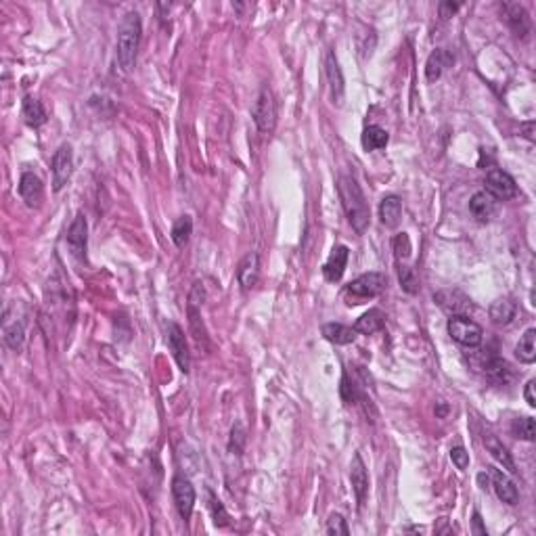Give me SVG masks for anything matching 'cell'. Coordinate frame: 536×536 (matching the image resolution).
Listing matches in <instances>:
<instances>
[{
	"instance_id": "cell-9",
	"label": "cell",
	"mask_w": 536,
	"mask_h": 536,
	"mask_svg": "<svg viewBox=\"0 0 536 536\" xmlns=\"http://www.w3.org/2000/svg\"><path fill=\"white\" fill-rule=\"evenodd\" d=\"M434 302L451 316H465L473 308L469 296H465L461 289H442L434 294Z\"/></svg>"
},
{
	"instance_id": "cell-18",
	"label": "cell",
	"mask_w": 536,
	"mask_h": 536,
	"mask_svg": "<svg viewBox=\"0 0 536 536\" xmlns=\"http://www.w3.org/2000/svg\"><path fill=\"white\" fill-rule=\"evenodd\" d=\"M237 279L241 283L243 289H252L258 285V279H260V258L258 254H247L241 264L237 268Z\"/></svg>"
},
{
	"instance_id": "cell-37",
	"label": "cell",
	"mask_w": 536,
	"mask_h": 536,
	"mask_svg": "<svg viewBox=\"0 0 536 536\" xmlns=\"http://www.w3.org/2000/svg\"><path fill=\"white\" fill-rule=\"evenodd\" d=\"M327 535H331V536L350 535V528H348V524H345V520L342 513H331V515H329V520H327Z\"/></svg>"
},
{
	"instance_id": "cell-13",
	"label": "cell",
	"mask_w": 536,
	"mask_h": 536,
	"mask_svg": "<svg viewBox=\"0 0 536 536\" xmlns=\"http://www.w3.org/2000/svg\"><path fill=\"white\" fill-rule=\"evenodd\" d=\"M350 482H352V491L356 495L358 507H363L367 500V493H369V473H367L365 461L358 453L354 455L352 465H350Z\"/></svg>"
},
{
	"instance_id": "cell-41",
	"label": "cell",
	"mask_w": 536,
	"mask_h": 536,
	"mask_svg": "<svg viewBox=\"0 0 536 536\" xmlns=\"http://www.w3.org/2000/svg\"><path fill=\"white\" fill-rule=\"evenodd\" d=\"M535 380H530V382L526 383V387H524V398H526V402H528V407H536V396H535Z\"/></svg>"
},
{
	"instance_id": "cell-43",
	"label": "cell",
	"mask_w": 536,
	"mask_h": 536,
	"mask_svg": "<svg viewBox=\"0 0 536 536\" xmlns=\"http://www.w3.org/2000/svg\"><path fill=\"white\" fill-rule=\"evenodd\" d=\"M522 130H524V136H526L528 141H535V122L522 124Z\"/></svg>"
},
{
	"instance_id": "cell-24",
	"label": "cell",
	"mask_w": 536,
	"mask_h": 536,
	"mask_svg": "<svg viewBox=\"0 0 536 536\" xmlns=\"http://www.w3.org/2000/svg\"><path fill=\"white\" fill-rule=\"evenodd\" d=\"M383 325H385V314H383L380 308H371L369 312H365V314L356 321L354 329H356V333L373 336V333L382 331Z\"/></svg>"
},
{
	"instance_id": "cell-45",
	"label": "cell",
	"mask_w": 536,
	"mask_h": 536,
	"mask_svg": "<svg viewBox=\"0 0 536 536\" xmlns=\"http://www.w3.org/2000/svg\"><path fill=\"white\" fill-rule=\"evenodd\" d=\"M446 413H449V407H446V404H438V409H436V415H438V417H444Z\"/></svg>"
},
{
	"instance_id": "cell-10",
	"label": "cell",
	"mask_w": 536,
	"mask_h": 536,
	"mask_svg": "<svg viewBox=\"0 0 536 536\" xmlns=\"http://www.w3.org/2000/svg\"><path fill=\"white\" fill-rule=\"evenodd\" d=\"M486 193H491L497 201H509L518 195V185L505 170H491L486 174Z\"/></svg>"
},
{
	"instance_id": "cell-15",
	"label": "cell",
	"mask_w": 536,
	"mask_h": 536,
	"mask_svg": "<svg viewBox=\"0 0 536 536\" xmlns=\"http://www.w3.org/2000/svg\"><path fill=\"white\" fill-rule=\"evenodd\" d=\"M19 195L26 201L28 208H38L44 199V185L40 181V176H36L34 172H26L21 174L19 181Z\"/></svg>"
},
{
	"instance_id": "cell-35",
	"label": "cell",
	"mask_w": 536,
	"mask_h": 536,
	"mask_svg": "<svg viewBox=\"0 0 536 536\" xmlns=\"http://www.w3.org/2000/svg\"><path fill=\"white\" fill-rule=\"evenodd\" d=\"M245 440H247V436H245L243 425H241V423H235V425H232V429H230V440H229L230 453H232V455H241V453H243V446H245Z\"/></svg>"
},
{
	"instance_id": "cell-12",
	"label": "cell",
	"mask_w": 536,
	"mask_h": 536,
	"mask_svg": "<svg viewBox=\"0 0 536 536\" xmlns=\"http://www.w3.org/2000/svg\"><path fill=\"white\" fill-rule=\"evenodd\" d=\"M325 72H327V80H329V88H331V99L336 105H342L344 103V95H345V84H344V74H342V68H340V61L336 57L333 50L327 53V59H325Z\"/></svg>"
},
{
	"instance_id": "cell-28",
	"label": "cell",
	"mask_w": 536,
	"mask_h": 536,
	"mask_svg": "<svg viewBox=\"0 0 536 536\" xmlns=\"http://www.w3.org/2000/svg\"><path fill=\"white\" fill-rule=\"evenodd\" d=\"M515 356H518V360H520V363H524V365H532V363L536 360V329L535 327H530V329L522 336L520 344L515 345Z\"/></svg>"
},
{
	"instance_id": "cell-25",
	"label": "cell",
	"mask_w": 536,
	"mask_h": 536,
	"mask_svg": "<svg viewBox=\"0 0 536 536\" xmlns=\"http://www.w3.org/2000/svg\"><path fill=\"white\" fill-rule=\"evenodd\" d=\"M515 312H518V306H515V302H511L509 298H498V300H495V302L491 304V308H488L491 321H493L495 325H500V327L509 325V323L515 318Z\"/></svg>"
},
{
	"instance_id": "cell-42",
	"label": "cell",
	"mask_w": 536,
	"mask_h": 536,
	"mask_svg": "<svg viewBox=\"0 0 536 536\" xmlns=\"http://www.w3.org/2000/svg\"><path fill=\"white\" fill-rule=\"evenodd\" d=\"M471 524H473V532H476V535L486 536V528L482 526V515H480L478 511L473 513V520H471Z\"/></svg>"
},
{
	"instance_id": "cell-4",
	"label": "cell",
	"mask_w": 536,
	"mask_h": 536,
	"mask_svg": "<svg viewBox=\"0 0 536 536\" xmlns=\"http://www.w3.org/2000/svg\"><path fill=\"white\" fill-rule=\"evenodd\" d=\"M446 329H449V336L465 348H478L484 338L482 327L467 316H451Z\"/></svg>"
},
{
	"instance_id": "cell-30",
	"label": "cell",
	"mask_w": 536,
	"mask_h": 536,
	"mask_svg": "<svg viewBox=\"0 0 536 536\" xmlns=\"http://www.w3.org/2000/svg\"><path fill=\"white\" fill-rule=\"evenodd\" d=\"M340 396H342V400H344L345 404H356L358 400L367 407V398L360 394V390H358V385L350 380V375L344 373V377H342V385H340Z\"/></svg>"
},
{
	"instance_id": "cell-26",
	"label": "cell",
	"mask_w": 536,
	"mask_h": 536,
	"mask_svg": "<svg viewBox=\"0 0 536 536\" xmlns=\"http://www.w3.org/2000/svg\"><path fill=\"white\" fill-rule=\"evenodd\" d=\"M21 115H23V119H26V124H28L30 128H40V126L46 122V112H44L42 103H40L36 97H32V95H28V97L23 99Z\"/></svg>"
},
{
	"instance_id": "cell-36",
	"label": "cell",
	"mask_w": 536,
	"mask_h": 536,
	"mask_svg": "<svg viewBox=\"0 0 536 536\" xmlns=\"http://www.w3.org/2000/svg\"><path fill=\"white\" fill-rule=\"evenodd\" d=\"M398 277H400V287H402L407 294H417V291H419V281H417L413 268L400 267L398 268Z\"/></svg>"
},
{
	"instance_id": "cell-3",
	"label": "cell",
	"mask_w": 536,
	"mask_h": 536,
	"mask_svg": "<svg viewBox=\"0 0 536 536\" xmlns=\"http://www.w3.org/2000/svg\"><path fill=\"white\" fill-rule=\"evenodd\" d=\"M387 285V277L383 272H365L345 285V296L350 298L348 304H360V300H369L380 296Z\"/></svg>"
},
{
	"instance_id": "cell-1",
	"label": "cell",
	"mask_w": 536,
	"mask_h": 536,
	"mask_svg": "<svg viewBox=\"0 0 536 536\" xmlns=\"http://www.w3.org/2000/svg\"><path fill=\"white\" fill-rule=\"evenodd\" d=\"M338 193H340L348 223L352 225V229L356 230V235H363L369 229L371 212H369V203H367V197L360 189V185L352 176H340Z\"/></svg>"
},
{
	"instance_id": "cell-32",
	"label": "cell",
	"mask_w": 536,
	"mask_h": 536,
	"mask_svg": "<svg viewBox=\"0 0 536 536\" xmlns=\"http://www.w3.org/2000/svg\"><path fill=\"white\" fill-rule=\"evenodd\" d=\"M208 507H210V513H212V520H214V524L218 526V528H225V526H229L230 518L229 513H227V509H225V505L218 500V497L212 493V491H208Z\"/></svg>"
},
{
	"instance_id": "cell-17",
	"label": "cell",
	"mask_w": 536,
	"mask_h": 536,
	"mask_svg": "<svg viewBox=\"0 0 536 536\" xmlns=\"http://www.w3.org/2000/svg\"><path fill=\"white\" fill-rule=\"evenodd\" d=\"M348 258H350V252L345 245H338L333 247L331 256L327 258L325 267H323V274L329 283H338L342 277H344L345 264H348Z\"/></svg>"
},
{
	"instance_id": "cell-40",
	"label": "cell",
	"mask_w": 536,
	"mask_h": 536,
	"mask_svg": "<svg viewBox=\"0 0 536 536\" xmlns=\"http://www.w3.org/2000/svg\"><path fill=\"white\" fill-rule=\"evenodd\" d=\"M459 2H440L438 4V11H440V17L442 19H449V17H453L457 11H459Z\"/></svg>"
},
{
	"instance_id": "cell-7",
	"label": "cell",
	"mask_w": 536,
	"mask_h": 536,
	"mask_svg": "<svg viewBox=\"0 0 536 536\" xmlns=\"http://www.w3.org/2000/svg\"><path fill=\"white\" fill-rule=\"evenodd\" d=\"M500 13H503L505 23L511 28V32L518 38H528V34L532 30V21H530L528 11L520 2H503L500 4Z\"/></svg>"
},
{
	"instance_id": "cell-29",
	"label": "cell",
	"mask_w": 536,
	"mask_h": 536,
	"mask_svg": "<svg viewBox=\"0 0 536 536\" xmlns=\"http://www.w3.org/2000/svg\"><path fill=\"white\" fill-rule=\"evenodd\" d=\"M193 235V220L191 216H181L176 223H174V227H172V241H174V245L176 247H185L187 243H189V239H191Z\"/></svg>"
},
{
	"instance_id": "cell-5",
	"label": "cell",
	"mask_w": 536,
	"mask_h": 536,
	"mask_svg": "<svg viewBox=\"0 0 536 536\" xmlns=\"http://www.w3.org/2000/svg\"><path fill=\"white\" fill-rule=\"evenodd\" d=\"M50 168H53V189L61 191L68 185V181L72 178V172H74V149H72L70 143H63L55 151Z\"/></svg>"
},
{
	"instance_id": "cell-14",
	"label": "cell",
	"mask_w": 536,
	"mask_h": 536,
	"mask_svg": "<svg viewBox=\"0 0 536 536\" xmlns=\"http://www.w3.org/2000/svg\"><path fill=\"white\" fill-rule=\"evenodd\" d=\"M86 235H88L86 218H84V214H77L70 230H68V245H70L72 256L77 258V260L86 258Z\"/></svg>"
},
{
	"instance_id": "cell-33",
	"label": "cell",
	"mask_w": 536,
	"mask_h": 536,
	"mask_svg": "<svg viewBox=\"0 0 536 536\" xmlns=\"http://www.w3.org/2000/svg\"><path fill=\"white\" fill-rule=\"evenodd\" d=\"M511 432L515 438L526 440V442H535L536 438V423L532 417H520L511 425Z\"/></svg>"
},
{
	"instance_id": "cell-21",
	"label": "cell",
	"mask_w": 536,
	"mask_h": 536,
	"mask_svg": "<svg viewBox=\"0 0 536 536\" xmlns=\"http://www.w3.org/2000/svg\"><path fill=\"white\" fill-rule=\"evenodd\" d=\"M402 218V201L398 195H385L380 203V220L383 227L396 229Z\"/></svg>"
},
{
	"instance_id": "cell-38",
	"label": "cell",
	"mask_w": 536,
	"mask_h": 536,
	"mask_svg": "<svg viewBox=\"0 0 536 536\" xmlns=\"http://www.w3.org/2000/svg\"><path fill=\"white\" fill-rule=\"evenodd\" d=\"M203 300H205V287H203L201 281H195L191 287V294H189V306L199 308L203 304Z\"/></svg>"
},
{
	"instance_id": "cell-27",
	"label": "cell",
	"mask_w": 536,
	"mask_h": 536,
	"mask_svg": "<svg viewBox=\"0 0 536 536\" xmlns=\"http://www.w3.org/2000/svg\"><path fill=\"white\" fill-rule=\"evenodd\" d=\"M360 143H363L365 151H377V149H383L390 143V134L383 130L382 126H367L363 130Z\"/></svg>"
},
{
	"instance_id": "cell-19",
	"label": "cell",
	"mask_w": 536,
	"mask_h": 536,
	"mask_svg": "<svg viewBox=\"0 0 536 536\" xmlns=\"http://www.w3.org/2000/svg\"><path fill=\"white\" fill-rule=\"evenodd\" d=\"M453 63H455V57H453L449 50L436 48V50L427 57V63H425V77H427V82L440 80L442 72H444L446 68H451Z\"/></svg>"
},
{
	"instance_id": "cell-2",
	"label": "cell",
	"mask_w": 536,
	"mask_h": 536,
	"mask_svg": "<svg viewBox=\"0 0 536 536\" xmlns=\"http://www.w3.org/2000/svg\"><path fill=\"white\" fill-rule=\"evenodd\" d=\"M143 36V26H141V15L139 13H128L117 30V63L119 68L130 74L136 63V53L141 46Z\"/></svg>"
},
{
	"instance_id": "cell-6",
	"label": "cell",
	"mask_w": 536,
	"mask_h": 536,
	"mask_svg": "<svg viewBox=\"0 0 536 536\" xmlns=\"http://www.w3.org/2000/svg\"><path fill=\"white\" fill-rule=\"evenodd\" d=\"M252 117L258 126L260 132L264 134H270L277 126V105H274V97L268 88H262L256 103H254V109H252Z\"/></svg>"
},
{
	"instance_id": "cell-39",
	"label": "cell",
	"mask_w": 536,
	"mask_h": 536,
	"mask_svg": "<svg viewBox=\"0 0 536 536\" xmlns=\"http://www.w3.org/2000/svg\"><path fill=\"white\" fill-rule=\"evenodd\" d=\"M451 459L457 465V469H467L469 467V453L463 446L451 449Z\"/></svg>"
},
{
	"instance_id": "cell-22",
	"label": "cell",
	"mask_w": 536,
	"mask_h": 536,
	"mask_svg": "<svg viewBox=\"0 0 536 536\" xmlns=\"http://www.w3.org/2000/svg\"><path fill=\"white\" fill-rule=\"evenodd\" d=\"M321 333L327 342L336 345H348L356 342V329L342 325V323H327V325H323Z\"/></svg>"
},
{
	"instance_id": "cell-31",
	"label": "cell",
	"mask_w": 536,
	"mask_h": 536,
	"mask_svg": "<svg viewBox=\"0 0 536 536\" xmlns=\"http://www.w3.org/2000/svg\"><path fill=\"white\" fill-rule=\"evenodd\" d=\"M4 342L11 350H19L26 342V329L21 321H15L11 325H4Z\"/></svg>"
},
{
	"instance_id": "cell-8",
	"label": "cell",
	"mask_w": 536,
	"mask_h": 536,
	"mask_svg": "<svg viewBox=\"0 0 536 536\" xmlns=\"http://www.w3.org/2000/svg\"><path fill=\"white\" fill-rule=\"evenodd\" d=\"M166 336H168V345H170V350H172V356H174L176 365H178L181 371L187 375V373H189V367H191V354H189V345H187L185 331L181 329V325L168 323V325H166Z\"/></svg>"
},
{
	"instance_id": "cell-20",
	"label": "cell",
	"mask_w": 536,
	"mask_h": 536,
	"mask_svg": "<svg viewBox=\"0 0 536 536\" xmlns=\"http://www.w3.org/2000/svg\"><path fill=\"white\" fill-rule=\"evenodd\" d=\"M469 210L480 223H488L497 212V199L486 191L476 193L469 201Z\"/></svg>"
},
{
	"instance_id": "cell-23",
	"label": "cell",
	"mask_w": 536,
	"mask_h": 536,
	"mask_svg": "<svg viewBox=\"0 0 536 536\" xmlns=\"http://www.w3.org/2000/svg\"><path fill=\"white\" fill-rule=\"evenodd\" d=\"M484 444H486V451L503 465V469H507L509 473H518V465L511 457V453L507 451V446L498 440L497 436H493V434L484 436Z\"/></svg>"
},
{
	"instance_id": "cell-16",
	"label": "cell",
	"mask_w": 536,
	"mask_h": 536,
	"mask_svg": "<svg viewBox=\"0 0 536 536\" xmlns=\"http://www.w3.org/2000/svg\"><path fill=\"white\" fill-rule=\"evenodd\" d=\"M488 476H491V480H493V488H495L497 497L500 498L503 503H507V505H518L520 493H518L515 484H513L500 469H497V467H488Z\"/></svg>"
},
{
	"instance_id": "cell-11",
	"label": "cell",
	"mask_w": 536,
	"mask_h": 536,
	"mask_svg": "<svg viewBox=\"0 0 536 536\" xmlns=\"http://www.w3.org/2000/svg\"><path fill=\"white\" fill-rule=\"evenodd\" d=\"M172 497L176 503V509L181 513V518L187 522L191 518L193 507H195V488L189 482V478L185 476H176L172 480Z\"/></svg>"
},
{
	"instance_id": "cell-44",
	"label": "cell",
	"mask_w": 536,
	"mask_h": 536,
	"mask_svg": "<svg viewBox=\"0 0 536 536\" xmlns=\"http://www.w3.org/2000/svg\"><path fill=\"white\" fill-rule=\"evenodd\" d=\"M478 482L482 484V488L486 491L488 486H491V476H488V471H482L480 476H478Z\"/></svg>"
},
{
	"instance_id": "cell-34",
	"label": "cell",
	"mask_w": 536,
	"mask_h": 536,
	"mask_svg": "<svg viewBox=\"0 0 536 536\" xmlns=\"http://www.w3.org/2000/svg\"><path fill=\"white\" fill-rule=\"evenodd\" d=\"M392 247H394V256L396 260H407L413 252V245H411V237L407 232H398L392 241Z\"/></svg>"
}]
</instances>
